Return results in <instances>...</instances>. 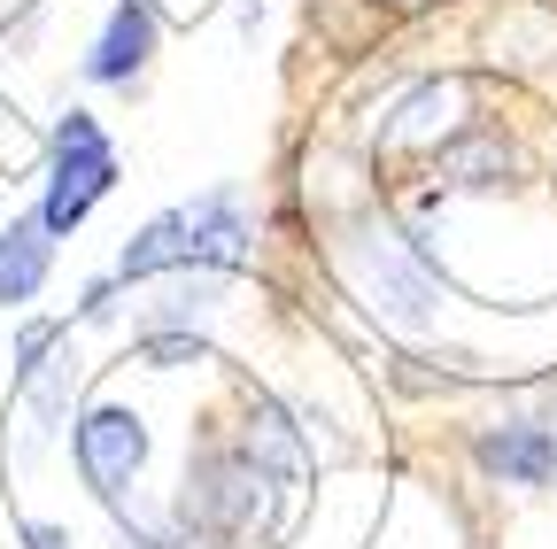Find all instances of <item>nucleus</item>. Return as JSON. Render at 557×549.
<instances>
[{"label":"nucleus","instance_id":"6e6552de","mask_svg":"<svg viewBox=\"0 0 557 549\" xmlns=\"http://www.w3.org/2000/svg\"><path fill=\"white\" fill-rule=\"evenodd\" d=\"M54 271V233L39 217H9L0 225V310H24Z\"/></svg>","mask_w":557,"mask_h":549},{"label":"nucleus","instance_id":"f8f14e48","mask_svg":"<svg viewBox=\"0 0 557 549\" xmlns=\"http://www.w3.org/2000/svg\"><path fill=\"white\" fill-rule=\"evenodd\" d=\"M16 541H24V549H78L62 519H16Z\"/></svg>","mask_w":557,"mask_h":549},{"label":"nucleus","instance_id":"f03ea898","mask_svg":"<svg viewBox=\"0 0 557 549\" xmlns=\"http://www.w3.org/2000/svg\"><path fill=\"white\" fill-rule=\"evenodd\" d=\"M333 263H341L348 295H357L380 325H395V333H426V325H434V310H442V295H434V263H426V248H418L410 233L357 217V225H341Z\"/></svg>","mask_w":557,"mask_h":549},{"label":"nucleus","instance_id":"39448f33","mask_svg":"<svg viewBox=\"0 0 557 549\" xmlns=\"http://www.w3.org/2000/svg\"><path fill=\"white\" fill-rule=\"evenodd\" d=\"M148 419H139L132 402H86L78 419H70V464H78L86 479V496L101 511H116L132 488H139V472H148Z\"/></svg>","mask_w":557,"mask_h":549},{"label":"nucleus","instance_id":"ddd939ff","mask_svg":"<svg viewBox=\"0 0 557 549\" xmlns=\"http://www.w3.org/2000/svg\"><path fill=\"white\" fill-rule=\"evenodd\" d=\"M403 9H418V0H403Z\"/></svg>","mask_w":557,"mask_h":549},{"label":"nucleus","instance_id":"9b49d317","mask_svg":"<svg viewBox=\"0 0 557 549\" xmlns=\"http://www.w3.org/2000/svg\"><path fill=\"white\" fill-rule=\"evenodd\" d=\"M116 287H124L116 271H109V279H94V287L78 295V317H70V325H101V317H116Z\"/></svg>","mask_w":557,"mask_h":549},{"label":"nucleus","instance_id":"423d86ee","mask_svg":"<svg viewBox=\"0 0 557 549\" xmlns=\"http://www.w3.org/2000/svg\"><path fill=\"white\" fill-rule=\"evenodd\" d=\"M156 47H163V9L156 0H109V16H101L78 71H86V86H139Z\"/></svg>","mask_w":557,"mask_h":549},{"label":"nucleus","instance_id":"f257e3e1","mask_svg":"<svg viewBox=\"0 0 557 549\" xmlns=\"http://www.w3.org/2000/svg\"><path fill=\"white\" fill-rule=\"evenodd\" d=\"M248 248H256V225H248V201L240 186H209L194 201H171L139 225L124 248H116V279L148 287V279H171V271H225L240 279L248 271Z\"/></svg>","mask_w":557,"mask_h":549},{"label":"nucleus","instance_id":"7ed1b4c3","mask_svg":"<svg viewBox=\"0 0 557 549\" xmlns=\"http://www.w3.org/2000/svg\"><path fill=\"white\" fill-rule=\"evenodd\" d=\"M116 178H124V155L101 132V116L94 109H62L54 132H47V171H39V210L32 217L62 240V233H78L116 194Z\"/></svg>","mask_w":557,"mask_h":549},{"label":"nucleus","instance_id":"9d476101","mask_svg":"<svg viewBox=\"0 0 557 549\" xmlns=\"http://www.w3.org/2000/svg\"><path fill=\"white\" fill-rule=\"evenodd\" d=\"M139 357H148L156 372H171V364H201L209 340L201 333H139Z\"/></svg>","mask_w":557,"mask_h":549},{"label":"nucleus","instance_id":"1a4fd4ad","mask_svg":"<svg viewBox=\"0 0 557 549\" xmlns=\"http://www.w3.org/2000/svg\"><path fill=\"white\" fill-rule=\"evenodd\" d=\"M457 109H465V86L449 78H434V86H418L403 109H395V124H380V148H442L449 132H465L457 124Z\"/></svg>","mask_w":557,"mask_h":549},{"label":"nucleus","instance_id":"0eeeda50","mask_svg":"<svg viewBox=\"0 0 557 549\" xmlns=\"http://www.w3.org/2000/svg\"><path fill=\"white\" fill-rule=\"evenodd\" d=\"M472 464L504 488H557V426L549 419H496L472 434Z\"/></svg>","mask_w":557,"mask_h":549},{"label":"nucleus","instance_id":"20e7f679","mask_svg":"<svg viewBox=\"0 0 557 549\" xmlns=\"http://www.w3.org/2000/svg\"><path fill=\"white\" fill-rule=\"evenodd\" d=\"M78 333H62L54 349L39 357V364H24V372H9V426H0V464H32V457H47L62 434H70V402H78Z\"/></svg>","mask_w":557,"mask_h":549}]
</instances>
